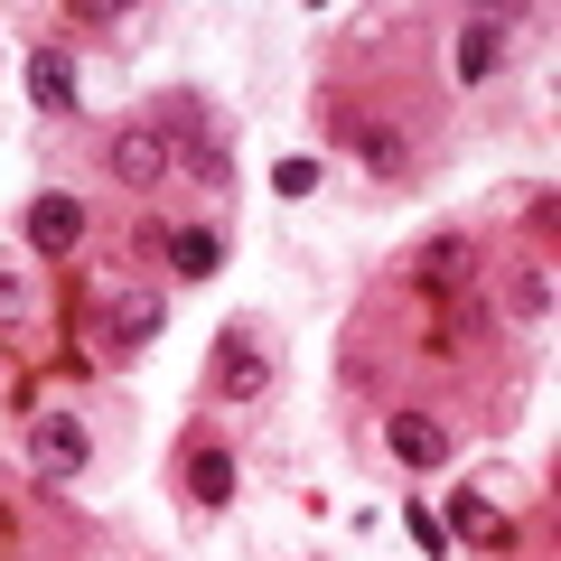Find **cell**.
<instances>
[{
    "instance_id": "cell-16",
    "label": "cell",
    "mask_w": 561,
    "mask_h": 561,
    "mask_svg": "<svg viewBox=\"0 0 561 561\" xmlns=\"http://www.w3.org/2000/svg\"><path fill=\"white\" fill-rule=\"evenodd\" d=\"M272 187H280V197H309V187H319V160H280Z\"/></svg>"
},
{
    "instance_id": "cell-17",
    "label": "cell",
    "mask_w": 561,
    "mask_h": 561,
    "mask_svg": "<svg viewBox=\"0 0 561 561\" xmlns=\"http://www.w3.org/2000/svg\"><path fill=\"white\" fill-rule=\"evenodd\" d=\"M412 542H421V552H431V561H440V552H449V534H440V515H421V505H412Z\"/></svg>"
},
{
    "instance_id": "cell-13",
    "label": "cell",
    "mask_w": 561,
    "mask_h": 561,
    "mask_svg": "<svg viewBox=\"0 0 561 561\" xmlns=\"http://www.w3.org/2000/svg\"><path fill=\"white\" fill-rule=\"evenodd\" d=\"M169 262H179L187 280H206L225 262V243H216V225H179V234H169Z\"/></svg>"
},
{
    "instance_id": "cell-12",
    "label": "cell",
    "mask_w": 561,
    "mask_h": 561,
    "mask_svg": "<svg viewBox=\"0 0 561 561\" xmlns=\"http://www.w3.org/2000/svg\"><path fill=\"white\" fill-rule=\"evenodd\" d=\"M187 496L225 505V496H234V459H225V449H187Z\"/></svg>"
},
{
    "instance_id": "cell-18",
    "label": "cell",
    "mask_w": 561,
    "mask_h": 561,
    "mask_svg": "<svg viewBox=\"0 0 561 561\" xmlns=\"http://www.w3.org/2000/svg\"><path fill=\"white\" fill-rule=\"evenodd\" d=\"M0 319H28V280L20 272H0Z\"/></svg>"
},
{
    "instance_id": "cell-6",
    "label": "cell",
    "mask_w": 561,
    "mask_h": 561,
    "mask_svg": "<svg viewBox=\"0 0 561 561\" xmlns=\"http://www.w3.org/2000/svg\"><path fill=\"white\" fill-rule=\"evenodd\" d=\"M468 272H478V243H468V234H431V243L412 253V280H421V290H468Z\"/></svg>"
},
{
    "instance_id": "cell-7",
    "label": "cell",
    "mask_w": 561,
    "mask_h": 561,
    "mask_svg": "<svg viewBox=\"0 0 561 561\" xmlns=\"http://www.w3.org/2000/svg\"><path fill=\"white\" fill-rule=\"evenodd\" d=\"M505 47H515V28H505L496 10H486V20H468V28H459V84H486V76L505 66Z\"/></svg>"
},
{
    "instance_id": "cell-15",
    "label": "cell",
    "mask_w": 561,
    "mask_h": 561,
    "mask_svg": "<svg viewBox=\"0 0 561 561\" xmlns=\"http://www.w3.org/2000/svg\"><path fill=\"white\" fill-rule=\"evenodd\" d=\"M122 20H131L122 0H76V10H66V28H122Z\"/></svg>"
},
{
    "instance_id": "cell-3",
    "label": "cell",
    "mask_w": 561,
    "mask_h": 561,
    "mask_svg": "<svg viewBox=\"0 0 561 561\" xmlns=\"http://www.w3.org/2000/svg\"><path fill=\"white\" fill-rule=\"evenodd\" d=\"M216 393L225 402H262L272 393V346H262V328H225L216 337Z\"/></svg>"
},
{
    "instance_id": "cell-4",
    "label": "cell",
    "mask_w": 561,
    "mask_h": 561,
    "mask_svg": "<svg viewBox=\"0 0 561 561\" xmlns=\"http://www.w3.org/2000/svg\"><path fill=\"white\" fill-rule=\"evenodd\" d=\"M169 169H179V140L169 131H150V122L113 131V179L122 187H169Z\"/></svg>"
},
{
    "instance_id": "cell-8",
    "label": "cell",
    "mask_w": 561,
    "mask_h": 561,
    "mask_svg": "<svg viewBox=\"0 0 561 561\" xmlns=\"http://www.w3.org/2000/svg\"><path fill=\"white\" fill-rule=\"evenodd\" d=\"M383 440H393L402 468H440V459H449V431H440L431 412H393V421H383Z\"/></svg>"
},
{
    "instance_id": "cell-9",
    "label": "cell",
    "mask_w": 561,
    "mask_h": 561,
    "mask_svg": "<svg viewBox=\"0 0 561 561\" xmlns=\"http://www.w3.org/2000/svg\"><path fill=\"white\" fill-rule=\"evenodd\" d=\"M449 534H459V542H478V552H505V542H515V524H505L496 505L478 496V486H459V496H449Z\"/></svg>"
},
{
    "instance_id": "cell-10",
    "label": "cell",
    "mask_w": 561,
    "mask_h": 561,
    "mask_svg": "<svg viewBox=\"0 0 561 561\" xmlns=\"http://www.w3.org/2000/svg\"><path fill=\"white\" fill-rule=\"evenodd\" d=\"M160 328H169V309L150 300V290H131V300H113V309H103V337H113L122 356H131V346H150Z\"/></svg>"
},
{
    "instance_id": "cell-14",
    "label": "cell",
    "mask_w": 561,
    "mask_h": 561,
    "mask_svg": "<svg viewBox=\"0 0 561 561\" xmlns=\"http://www.w3.org/2000/svg\"><path fill=\"white\" fill-rule=\"evenodd\" d=\"M505 300H515L524 319H542V309H552V272H542V262H534V272H515V290H505Z\"/></svg>"
},
{
    "instance_id": "cell-1",
    "label": "cell",
    "mask_w": 561,
    "mask_h": 561,
    "mask_svg": "<svg viewBox=\"0 0 561 561\" xmlns=\"http://www.w3.org/2000/svg\"><path fill=\"white\" fill-rule=\"evenodd\" d=\"M28 468H38L47 486H76L84 468H94V431H84L76 412H38L28 421Z\"/></svg>"
},
{
    "instance_id": "cell-2",
    "label": "cell",
    "mask_w": 561,
    "mask_h": 561,
    "mask_svg": "<svg viewBox=\"0 0 561 561\" xmlns=\"http://www.w3.org/2000/svg\"><path fill=\"white\" fill-rule=\"evenodd\" d=\"M337 140L375 169V179H412V169H421L412 131H402V122H383V113H337Z\"/></svg>"
},
{
    "instance_id": "cell-5",
    "label": "cell",
    "mask_w": 561,
    "mask_h": 561,
    "mask_svg": "<svg viewBox=\"0 0 561 561\" xmlns=\"http://www.w3.org/2000/svg\"><path fill=\"white\" fill-rule=\"evenodd\" d=\"M76 243H84V197H66V187L28 197V253H76Z\"/></svg>"
},
{
    "instance_id": "cell-11",
    "label": "cell",
    "mask_w": 561,
    "mask_h": 561,
    "mask_svg": "<svg viewBox=\"0 0 561 561\" xmlns=\"http://www.w3.org/2000/svg\"><path fill=\"white\" fill-rule=\"evenodd\" d=\"M28 103H38V113H76V57H66V47H38V57H28Z\"/></svg>"
}]
</instances>
